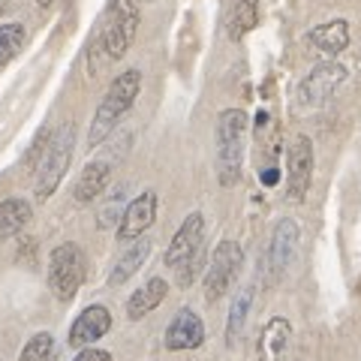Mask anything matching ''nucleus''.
Here are the masks:
<instances>
[{
  "label": "nucleus",
  "instance_id": "a878e982",
  "mask_svg": "<svg viewBox=\"0 0 361 361\" xmlns=\"http://www.w3.org/2000/svg\"><path fill=\"white\" fill-rule=\"evenodd\" d=\"M51 4H54V0H37V6H39V9H45V6H51Z\"/></svg>",
  "mask_w": 361,
  "mask_h": 361
},
{
  "label": "nucleus",
  "instance_id": "7ed1b4c3",
  "mask_svg": "<svg viewBox=\"0 0 361 361\" xmlns=\"http://www.w3.org/2000/svg\"><path fill=\"white\" fill-rule=\"evenodd\" d=\"M247 142V111L223 109L217 115V178L223 187L238 184Z\"/></svg>",
  "mask_w": 361,
  "mask_h": 361
},
{
  "label": "nucleus",
  "instance_id": "39448f33",
  "mask_svg": "<svg viewBox=\"0 0 361 361\" xmlns=\"http://www.w3.org/2000/svg\"><path fill=\"white\" fill-rule=\"evenodd\" d=\"M142 21V0H111L109 18L99 27V39H103L106 61H121L135 42Z\"/></svg>",
  "mask_w": 361,
  "mask_h": 361
},
{
  "label": "nucleus",
  "instance_id": "5701e85b",
  "mask_svg": "<svg viewBox=\"0 0 361 361\" xmlns=\"http://www.w3.org/2000/svg\"><path fill=\"white\" fill-rule=\"evenodd\" d=\"M25 37H27L25 25H18V21L0 25V66H6V63L21 51V45H25Z\"/></svg>",
  "mask_w": 361,
  "mask_h": 361
},
{
  "label": "nucleus",
  "instance_id": "2eb2a0df",
  "mask_svg": "<svg viewBox=\"0 0 361 361\" xmlns=\"http://www.w3.org/2000/svg\"><path fill=\"white\" fill-rule=\"evenodd\" d=\"M307 42L316 51L329 54V58H337V54L346 51V45H349V21L334 18V21H325V25H316L307 33Z\"/></svg>",
  "mask_w": 361,
  "mask_h": 361
},
{
  "label": "nucleus",
  "instance_id": "6ab92c4d",
  "mask_svg": "<svg viewBox=\"0 0 361 361\" xmlns=\"http://www.w3.org/2000/svg\"><path fill=\"white\" fill-rule=\"evenodd\" d=\"M259 25V0H232V13H229V39L241 42L247 33Z\"/></svg>",
  "mask_w": 361,
  "mask_h": 361
},
{
  "label": "nucleus",
  "instance_id": "f257e3e1",
  "mask_svg": "<svg viewBox=\"0 0 361 361\" xmlns=\"http://www.w3.org/2000/svg\"><path fill=\"white\" fill-rule=\"evenodd\" d=\"M75 151V123L63 121L61 127H54L42 139V154L37 163V180H33V193L39 202L51 199V193L61 187V180L66 175V169L73 163Z\"/></svg>",
  "mask_w": 361,
  "mask_h": 361
},
{
  "label": "nucleus",
  "instance_id": "aec40b11",
  "mask_svg": "<svg viewBox=\"0 0 361 361\" xmlns=\"http://www.w3.org/2000/svg\"><path fill=\"white\" fill-rule=\"evenodd\" d=\"M33 211L25 199H6L0 202V241L13 238V235H18L25 226L30 223Z\"/></svg>",
  "mask_w": 361,
  "mask_h": 361
},
{
  "label": "nucleus",
  "instance_id": "a211bd4d",
  "mask_svg": "<svg viewBox=\"0 0 361 361\" xmlns=\"http://www.w3.org/2000/svg\"><path fill=\"white\" fill-rule=\"evenodd\" d=\"M148 256H151V241L148 238H139V241H133L127 250L121 253V259L115 262V268H111V274H109V286H123L133 274H139V268L148 262Z\"/></svg>",
  "mask_w": 361,
  "mask_h": 361
},
{
  "label": "nucleus",
  "instance_id": "4468645a",
  "mask_svg": "<svg viewBox=\"0 0 361 361\" xmlns=\"http://www.w3.org/2000/svg\"><path fill=\"white\" fill-rule=\"evenodd\" d=\"M109 180H111V160H90L73 187L75 202L78 205H90L109 187Z\"/></svg>",
  "mask_w": 361,
  "mask_h": 361
},
{
  "label": "nucleus",
  "instance_id": "b1692460",
  "mask_svg": "<svg viewBox=\"0 0 361 361\" xmlns=\"http://www.w3.org/2000/svg\"><path fill=\"white\" fill-rule=\"evenodd\" d=\"M73 361H111V353L97 349V346H87V349H78V355Z\"/></svg>",
  "mask_w": 361,
  "mask_h": 361
},
{
  "label": "nucleus",
  "instance_id": "f8f14e48",
  "mask_svg": "<svg viewBox=\"0 0 361 361\" xmlns=\"http://www.w3.org/2000/svg\"><path fill=\"white\" fill-rule=\"evenodd\" d=\"M111 331V313L106 304H90L85 307L82 313L75 316V322L70 325V337H66V343L73 349H87L94 346L99 337H106Z\"/></svg>",
  "mask_w": 361,
  "mask_h": 361
},
{
  "label": "nucleus",
  "instance_id": "f3484780",
  "mask_svg": "<svg viewBox=\"0 0 361 361\" xmlns=\"http://www.w3.org/2000/svg\"><path fill=\"white\" fill-rule=\"evenodd\" d=\"M289 337H292V325L283 319V316L268 319L262 334H259V343H256L259 361H280V355H283L286 346H289Z\"/></svg>",
  "mask_w": 361,
  "mask_h": 361
},
{
  "label": "nucleus",
  "instance_id": "423d86ee",
  "mask_svg": "<svg viewBox=\"0 0 361 361\" xmlns=\"http://www.w3.org/2000/svg\"><path fill=\"white\" fill-rule=\"evenodd\" d=\"M85 274H87V256L82 247L73 241L54 247L49 256V289L54 292V298L70 304L78 295V289H82Z\"/></svg>",
  "mask_w": 361,
  "mask_h": 361
},
{
  "label": "nucleus",
  "instance_id": "412c9836",
  "mask_svg": "<svg viewBox=\"0 0 361 361\" xmlns=\"http://www.w3.org/2000/svg\"><path fill=\"white\" fill-rule=\"evenodd\" d=\"M253 286H244L238 289V295H235L232 307H229V319H226V343L235 346V341L241 337L244 325H247V316H250V304H253Z\"/></svg>",
  "mask_w": 361,
  "mask_h": 361
},
{
  "label": "nucleus",
  "instance_id": "ddd939ff",
  "mask_svg": "<svg viewBox=\"0 0 361 361\" xmlns=\"http://www.w3.org/2000/svg\"><path fill=\"white\" fill-rule=\"evenodd\" d=\"M202 343H205V322L199 319L196 310L180 307L166 329V349L169 353H187V349H199Z\"/></svg>",
  "mask_w": 361,
  "mask_h": 361
},
{
  "label": "nucleus",
  "instance_id": "9b49d317",
  "mask_svg": "<svg viewBox=\"0 0 361 361\" xmlns=\"http://www.w3.org/2000/svg\"><path fill=\"white\" fill-rule=\"evenodd\" d=\"M157 208H160V199H157L154 190H145V193L135 196L123 208V217L118 223V241H139V235H145L154 226Z\"/></svg>",
  "mask_w": 361,
  "mask_h": 361
},
{
  "label": "nucleus",
  "instance_id": "f03ea898",
  "mask_svg": "<svg viewBox=\"0 0 361 361\" xmlns=\"http://www.w3.org/2000/svg\"><path fill=\"white\" fill-rule=\"evenodd\" d=\"M139 90H142V73L135 70H123L121 75L111 78V85L106 90L103 103H99L97 115H94V123H90V133H87V145L90 148H97V145H103L115 127L121 123V118L127 115L133 109V103L139 99Z\"/></svg>",
  "mask_w": 361,
  "mask_h": 361
},
{
  "label": "nucleus",
  "instance_id": "1a4fd4ad",
  "mask_svg": "<svg viewBox=\"0 0 361 361\" xmlns=\"http://www.w3.org/2000/svg\"><path fill=\"white\" fill-rule=\"evenodd\" d=\"M313 180V142L307 135H295L286 154V196L304 202Z\"/></svg>",
  "mask_w": 361,
  "mask_h": 361
},
{
  "label": "nucleus",
  "instance_id": "9d476101",
  "mask_svg": "<svg viewBox=\"0 0 361 361\" xmlns=\"http://www.w3.org/2000/svg\"><path fill=\"white\" fill-rule=\"evenodd\" d=\"M346 66H341L337 61H322V63H316L313 70L307 73V78L298 85V97H301V103H307V106H319L325 103L337 87H341L346 82Z\"/></svg>",
  "mask_w": 361,
  "mask_h": 361
},
{
  "label": "nucleus",
  "instance_id": "bb28decb",
  "mask_svg": "<svg viewBox=\"0 0 361 361\" xmlns=\"http://www.w3.org/2000/svg\"><path fill=\"white\" fill-rule=\"evenodd\" d=\"M4 9H6V4H0V13H4Z\"/></svg>",
  "mask_w": 361,
  "mask_h": 361
},
{
  "label": "nucleus",
  "instance_id": "4be33fe9",
  "mask_svg": "<svg viewBox=\"0 0 361 361\" xmlns=\"http://www.w3.org/2000/svg\"><path fill=\"white\" fill-rule=\"evenodd\" d=\"M54 358H58V343H54V337L49 331L33 334L18 355V361H54Z\"/></svg>",
  "mask_w": 361,
  "mask_h": 361
},
{
  "label": "nucleus",
  "instance_id": "393cba45",
  "mask_svg": "<svg viewBox=\"0 0 361 361\" xmlns=\"http://www.w3.org/2000/svg\"><path fill=\"white\" fill-rule=\"evenodd\" d=\"M262 180H265L268 187H271V184H277V169H265V172H262Z\"/></svg>",
  "mask_w": 361,
  "mask_h": 361
},
{
  "label": "nucleus",
  "instance_id": "0eeeda50",
  "mask_svg": "<svg viewBox=\"0 0 361 361\" xmlns=\"http://www.w3.org/2000/svg\"><path fill=\"white\" fill-rule=\"evenodd\" d=\"M241 265H244V250L238 241H220L214 247L211 262L205 268V301L208 304L220 301L232 289V283L241 274Z\"/></svg>",
  "mask_w": 361,
  "mask_h": 361
},
{
  "label": "nucleus",
  "instance_id": "20e7f679",
  "mask_svg": "<svg viewBox=\"0 0 361 361\" xmlns=\"http://www.w3.org/2000/svg\"><path fill=\"white\" fill-rule=\"evenodd\" d=\"M202 241H205V217L199 211L187 214V220L178 226L172 235V244L166 250V268L178 271L180 286H190L196 277V268L202 265Z\"/></svg>",
  "mask_w": 361,
  "mask_h": 361
},
{
  "label": "nucleus",
  "instance_id": "dca6fc26",
  "mask_svg": "<svg viewBox=\"0 0 361 361\" xmlns=\"http://www.w3.org/2000/svg\"><path fill=\"white\" fill-rule=\"evenodd\" d=\"M166 295H169V283H166V280L163 277H151L148 283H142L127 298V316H130L133 322L135 319H145V316L154 313L166 301Z\"/></svg>",
  "mask_w": 361,
  "mask_h": 361
},
{
  "label": "nucleus",
  "instance_id": "6e6552de",
  "mask_svg": "<svg viewBox=\"0 0 361 361\" xmlns=\"http://www.w3.org/2000/svg\"><path fill=\"white\" fill-rule=\"evenodd\" d=\"M298 238H301V229L295 220H277L274 232H271V241H268V256H265V268H268V280L277 283L280 277L286 274V268L292 265L298 250Z\"/></svg>",
  "mask_w": 361,
  "mask_h": 361
}]
</instances>
